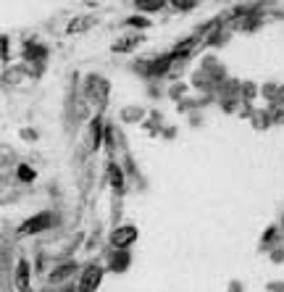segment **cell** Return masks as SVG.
Listing matches in <instances>:
<instances>
[{"label":"cell","mask_w":284,"mask_h":292,"mask_svg":"<svg viewBox=\"0 0 284 292\" xmlns=\"http://www.w3.org/2000/svg\"><path fill=\"white\" fill-rule=\"evenodd\" d=\"M92 145L95 148L100 145V119H95V124H92Z\"/></svg>","instance_id":"obj_11"},{"label":"cell","mask_w":284,"mask_h":292,"mask_svg":"<svg viewBox=\"0 0 284 292\" xmlns=\"http://www.w3.org/2000/svg\"><path fill=\"white\" fill-rule=\"evenodd\" d=\"M27 58L29 61H42L45 58V48H37V45H27Z\"/></svg>","instance_id":"obj_7"},{"label":"cell","mask_w":284,"mask_h":292,"mask_svg":"<svg viewBox=\"0 0 284 292\" xmlns=\"http://www.w3.org/2000/svg\"><path fill=\"white\" fill-rule=\"evenodd\" d=\"M19 176H21L24 182H32V179H34V171H32L29 166H21V169H19Z\"/></svg>","instance_id":"obj_12"},{"label":"cell","mask_w":284,"mask_h":292,"mask_svg":"<svg viewBox=\"0 0 284 292\" xmlns=\"http://www.w3.org/2000/svg\"><path fill=\"white\" fill-rule=\"evenodd\" d=\"M139 11H161L163 8V0H134Z\"/></svg>","instance_id":"obj_5"},{"label":"cell","mask_w":284,"mask_h":292,"mask_svg":"<svg viewBox=\"0 0 284 292\" xmlns=\"http://www.w3.org/2000/svg\"><path fill=\"white\" fill-rule=\"evenodd\" d=\"M127 266H129V255H127V253H119L116 261H113V268L121 271V268H127Z\"/></svg>","instance_id":"obj_8"},{"label":"cell","mask_w":284,"mask_h":292,"mask_svg":"<svg viewBox=\"0 0 284 292\" xmlns=\"http://www.w3.org/2000/svg\"><path fill=\"white\" fill-rule=\"evenodd\" d=\"M100 279H103L100 266H87L82 271V279H79V292H95L98 284H100Z\"/></svg>","instance_id":"obj_1"},{"label":"cell","mask_w":284,"mask_h":292,"mask_svg":"<svg viewBox=\"0 0 284 292\" xmlns=\"http://www.w3.org/2000/svg\"><path fill=\"white\" fill-rule=\"evenodd\" d=\"M171 58H174V56H166V58H158V61H153V66H150L148 71H150V74H161V71H166V69H169Z\"/></svg>","instance_id":"obj_6"},{"label":"cell","mask_w":284,"mask_h":292,"mask_svg":"<svg viewBox=\"0 0 284 292\" xmlns=\"http://www.w3.org/2000/svg\"><path fill=\"white\" fill-rule=\"evenodd\" d=\"M137 240V229L134 227H119L113 234H111V242L116 245V248H127V245H132Z\"/></svg>","instance_id":"obj_3"},{"label":"cell","mask_w":284,"mask_h":292,"mask_svg":"<svg viewBox=\"0 0 284 292\" xmlns=\"http://www.w3.org/2000/svg\"><path fill=\"white\" fill-rule=\"evenodd\" d=\"M16 284H19V292H29V266H27V261H21L19 268H16Z\"/></svg>","instance_id":"obj_4"},{"label":"cell","mask_w":284,"mask_h":292,"mask_svg":"<svg viewBox=\"0 0 284 292\" xmlns=\"http://www.w3.org/2000/svg\"><path fill=\"white\" fill-rule=\"evenodd\" d=\"M171 3H174L176 8H192V6H195V0H171Z\"/></svg>","instance_id":"obj_13"},{"label":"cell","mask_w":284,"mask_h":292,"mask_svg":"<svg viewBox=\"0 0 284 292\" xmlns=\"http://www.w3.org/2000/svg\"><path fill=\"white\" fill-rule=\"evenodd\" d=\"M71 271H74V266H63V268H56V274H53V279H66Z\"/></svg>","instance_id":"obj_10"},{"label":"cell","mask_w":284,"mask_h":292,"mask_svg":"<svg viewBox=\"0 0 284 292\" xmlns=\"http://www.w3.org/2000/svg\"><path fill=\"white\" fill-rule=\"evenodd\" d=\"M111 179H113L116 192H121V190H124V185H121V174H119V169H116V166H111Z\"/></svg>","instance_id":"obj_9"},{"label":"cell","mask_w":284,"mask_h":292,"mask_svg":"<svg viewBox=\"0 0 284 292\" xmlns=\"http://www.w3.org/2000/svg\"><path fill=\"white\" fill-rule=\"evenodd\" d=\"M50 224H53V216H50V213L32 216L29 221H24V224L19 227V232H21V234H34V232H42V229H48Z\"/></svg>","instance_id":"obj_2"}]
</instances>
